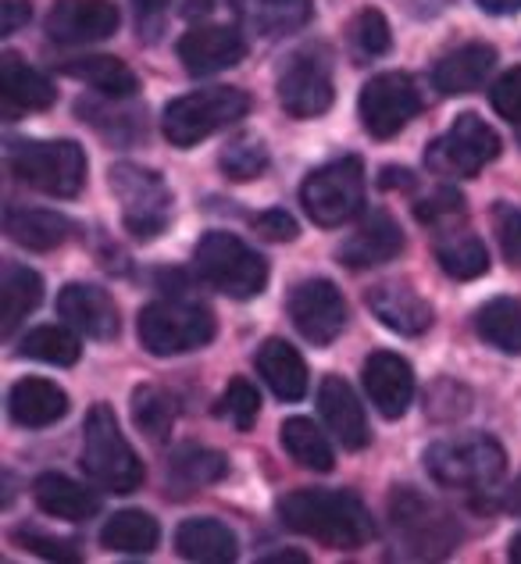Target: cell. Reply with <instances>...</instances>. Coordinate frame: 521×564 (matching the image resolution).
<instances>
[{
	"mask_svg": "<svg viewBox=\"0 0 521 564\" xmlns=\"http://www.w3.org/2000/svg\"><path fill=\"white\" fill-rule=\"evenodd\" d=\"M65 76L79 79L86 86H94L97 94H104L108 100H126L140 90V79L126 62H118L111 54H94V57H76V62L62 65Z\"/></svg>",
	"mask_w": 521,
	"mask_h": 564,
	"instance_id": "83f0119b",
	"label": "cell"
},
{
	"mask_svg": "<svg viewBox=\"0 0 521 564\" xmlns=\"http://www.w3.org/2000/svg\"><path fill=\"white\" fill-rule=\"evenodd\" d=\"M290 318L307 344L329 347L347 329V301L329 279H304L290 293Z\"/></svg>",
	"mask_w": 521,
	"mask_h": 564,
	"instance_id": "4fadbf2b",
	"label": "cell"
},
{
	"mask_svg": "<svg viewBox=\"0 0 521 564\" xmlns=\"http://www.w3.org/2000/svg\"><path fill=\"white\" fill-rule=\"evenodd\" d=\"M254 232L268 243H293L301 229H296L293 215H286L282 207H272V212H264V215L254 218Z\"/></svg>",
	"mask_w": 521,
	"mask_h": 564,
	"instance_id": "bcb514c9",
	"label": "cell"
},
{
	"mask_svg": "<svg viewBox=\"0 0 521 564\" xmlns=\"http://www.w3.org/2000/svg\"><path fill=\"white\" fill-rule=\"evenodd\" d=\"M83 468L97 486L111 494H132L143 482V465L137 451L118 429V419L108 404H94L83 429Z\"/></svg>",
	"mask_w": 521,
	"mask_h": 564,
	"instance_id": "7a4b0ae2",
	"label": "cell"
},
{
	"mask_svg": "<svg viewBox=\"0 0 521 564\" xmlns=\"http://www.w3.org/2000/svg\"><path fill=\"white\" fill-rule=\"evenodd\" d=\"M247 54V40L229 25H197L178 40V62L189 76H215L240 65Z\"/></svg>",
	"mask_w": 521,
	"mask_h": 564,
	"instance_id": "2e32d148",
	"label": "cell"
},
{
	"mask_svg": "<svg viewBox=\"0 0 521 564\" xmlns=\"http://www.w3.org/2000/svg\"><path fill=\"white\" fill-rule=\"evenodd\" d=\"M333 76L318 54H293L279 76V104L290 118H318L333 108Z\"/></svg>",
	"mask_w": 521,
	"mask_h": 564,
	"instance_id": "5bb4252c",
	"label": "cell"
},
{
	"mask_svg": "<svg viewBox=\"0 0 521 564\" xmlns=\"http://www.w3.org/2000/svg\"><path fill=\"white\" fill-rule=\"evenodd\" d=\"M132 4H137V11H140V14H158L161 8L169 4V0H132Z\"/></svg>",
	"mask_w": 521,
	"mask_h": 564,
	"instance_id": "f5cc1de1",
	"label": "cell"
},
{
	"mask_svg": "<svg viewBox=\"0 0 521 564\" xmlns=\"http://www.w3.org/2000/svg\"><path fill=\"white\" fill-rule=\"evenodd\" d=\"M158 540L161 529L146 511H118L100 529V543L118 554H151Z\"/></svg>",
	"mask_w": 521,
	"mask_h": 564,
	"instance_id": "d6a6232c",
	"label": "cell"
},
{
	"mask_svg": "<svg viewBox=\"0 0 521 564\" xmlns=\"http://www.w3.org/2000/svg\"><path fill=\"white\" fill-rule=\"evenodd\" d=\"M279 440H282V447H286V454L301 468L333 471L336 454L329 447V440H325V433L311 419H286L279 429Z\"/></svg>",
	"mask_w": 521,
	"mask_h": 564,
	"instance_id": "836d02e7",
	"label": "cell"
},
{
	"mask_svg": "<svg viewBox=\"0 0 521 564\" xmlns=\"http://www.w3.org/2000/svg\"><path fill=\"white\" fill-rule=\"evenodd\" d=\"M425 471L446 489H489L503 479L508 468V454L493 440L482 433L439 440L425 451Z\"/></svg>",
	"mask_w": 521,
	"mask_h": 564,
	"instance_id": "3957f363",
	"label": "cell"
},
{
	"mask_svg": "<svg viewBox=\"0 0 521 564\" xmlns=\"http://www.w3.org/2000/svg\"><path fill=\"white\" fill-rule=\"evenodd\" d=\"M479 8L489 14H514L521 11V0H479Z\"/></svg>",
	"mask_w": 521,
	"mask_h": 564,
	"instance_id": "f907efd6",
	"label": "cell"
},
{
	"mask_svg": "<svg viewBox=\"0 0 521 564\" xmlns=\"http://www.w3.org/2000/svg\"><path fill=\"white\" fill-rule=\"evenodd\" d=\"M250 111V97L240 86H211V90H197L186 97H175L165 115H161V129L172 147H197L200 140L215 137Z\"/></svg>",
	"mask_w": 521,
	"mask_h": 564,
	"instance_id": "277c9868",
	"label": "cell"
},
{
	"mask_svg": "<svg viewBox=\"0 0 521 564\" xmlns=\"http://www.w3.org/2000/svg\"><path fill=\"white\" fill-rule=\"evenodd\" d=\"M33 497L43 514L62 518V522H89V518L100 511V497L94 489H86L83 482L68 479L62 471L40 475L33 486Z\"/></svg>",
	"mask_w": 521,
	"mask_h": 564,
	"instance_id": "cb8c5ba5",
	"label": "cell"
},
{
	"mask_svg": "<svg viewBox=\"0 0 521 564\" xmlns=\"http://www.w3.org/2000/svg\"><path fill=\"white\" fill-rule=\"evenodd\" d=\"M382 189H411L414 186V175L408 169H382V180H379Z\"/></svg>",
	"mask_w": 521,
	"mask_h": 564,
	"instance_id": "c3c4849f",
	"label": "cell"
},
{
	"mask_svg": "<svg viewBox=\"0 0 521 564\" xmlns=\"http://www.w3.org/2000/svg\"><path fill=\"white\" fill-rule=\"evenodd\" d=\"M264 564H307V554H296V551H282V554H268Z\"/></svg>",
	"mask_w": 521,
	"mask_h": 564,
	"instance_id": "816d5d0a",
	"label": "cell"
},
{
	"mask_svg": "<svg viewBox=\"0 0 521 564\" xmlns=\"http://www.w3.org/2000/svg\"><path fill=\"white\" fill-rule=\"evenodd\" d=\"M218 165H221V172H226L232 183H250V180H258V175L268 169V151H264L261 140L240 137V140H232L226 151H221Z\"/></svg>",
	"mask_w": 521,
	"mask_h": 564,
	"instance_id": "f35d334b",
	"label": "cell"
},
{
	"mask_svg": "<svg viewBox=\"0 0 521 564\" xmlns=\"http://www.w3.org/2000/svg\"><path fill=\"white\" fill-rule=\"evenodd\" d=\"M43 301V279L25 269V264H4V286H0V304H4V333H14L29 311Z\"/></svg>",
	"mask_w": 521,
	"mask_h": 564,
	"instance_id": "e575fe53",
	"label": "cell"
},
{
	"mask_svg": "<svg viewBox=\"0 0 521 564\" xmlns=\"http://www.w3.org/2000/svg\"><path fill=\"white\" fill-rule=\"evenodd\" d=\"M350 43L361 57H382L386 51H390L393 36H390V22L382 19V11L365 8L361 14H357L354 25H350Z\"/></svg>",
	"mask_w": 521,
	"mask_h": 564,
	"instance_id": "b9f144b4",
	"label": "cell"
},
{
	"mask_svg": "<svg viewBox=\"0 0 521 564\" xmlns=\"http://www.w3.org/2000/svg\"><path fill=\"white\" fill-rule=\"evenodd\" d=\"M175 414H178L175 397L154 382H146L132 393V422H137V429L146 440H165L175 425Z\"/></svg>",
	"mask_w": 521,
	"mask_h": 564,
	"instance_id": "d590c367",
	"label": "cell"
},
{
	"mask_svg": "<svg viewBox=\"0 0 521 564\" xmlns=\"http://www.w3.org/2000/svg\"><path fill=\"white\" fill-rule=\"evenodd\" d=\"M240 22L258 36H290L311 22V0H229Z\"/></svg>",
	"mask_w": 521,
	"mask_h": 564,
	"instance_id": "484cf974",
	"label": "cell"
},
{
	"mask_svg": "<svg viewBox=\"0 0 521 564\" xmlns=\"http://www.w3.org/2000/svg\"><path fill=\"white\" fill-rule=\"evenodd\" d=\"M193 264H197V275L207 286L232 296V301H254L264 293V258L232 232H207L193 250Z\"/></svg>",
	"mask_w": 521,
	"mask_h": 564,
	"instance_id": "5b68a950",
	"label": "cell"
},
{
	"mask_svg": "<svg viewBox=\"0 0 521 564\" xmlns=\"http://www.w3.org/2000/svg\"><path fill=\"white\" fill-rule=\"evenodd\" d=\"M318 411L325 425H329V433L344 443L347 451H361L368 447V419H365V408L357 393L350 390L347 379L339 376H325L322 386H318Z\"/></svg>",
	"mask_w": 521,
	"mask_h": 564,
	"instance_id": "ffe728a7",
	"label": "cell"
},
{
	"mask_svg": "<svg viewBox=\"0 0 521 564\" xmlns=\"http://www.w3.org/2000/svg\"><path fill=\"white\" fill-rule=\"evenodd\" d=\"M33 19V8H29V0H4L0 4V33L11 36L19 33V29Z\"/></svg>",
	"mask_w": 521,
	"mask_h": 564,
	"instance_id": "7dc6e473",
	"label": "cell"
},
{
	"mask_svg": "<svg viewBox=\"0 0 521 564\" xmlns=\"http://www.w3.org/2000/svg\"><path fill=\"white\" fill-rule=\"evenodd\" d=\"M8 232H11V240L25 250H54L76 232V226L57 212L22 207V212H8Z\"/></svg>",
	"mask_w": 521,
	"mask_h": 564,
	"instance_id": "f546056e",
	"label": "cell"
},
{
	"mask_svg": "<svg viewBox=\"0 0 521 564\" xmlns=\"http://www.w3.org/2000/svg\"><path fill=\"white\" fill-rule=\"evenodd\" d=\"M400 250H404V229L397 226L393 215L386 212H371L361 226H357L344 247H339V261L347 269L361 272V269H376V264L393 261Z\"/></svg>",
	"mask_w": 521,
	"mask_h": 564,
	"instance_id": "ac0fdd59",
	"label": "cell"
},
{
	"mask_svg": "<svg viewBox=\"0 0 521 564\" xmlns=\"http://www.w3.org/2000/svg\"><path fill=\"white\" fill-rule=\"evenodd\" d=\"M8 411L14 425L22 429H47L68 414V393L51 379H22L11 386Z\"/></svg>",
	"mask_w": 521,
	"mask_h": 564,
	"instance_id": "603a6c76",
	"label": "cell"
},
{
	"mask_svg": "<svg viewBox=\"0 0 521 564\" xmlns=\"http://www.w3.org/2000/svg\"><path fill=\"white\" fill-rule=\"evenodd\" d=\"M500 508H503V511H511V514H521V475L508 486V494H503Z\"/></svg>",
	"mask_w": 521,
	"mask_h": 564,
	"instance_id": "681fc988",
	"label": "cell"
},
{
	"mask_svg": "<svg viewBox=\"0 0 521 564\" xmlns=\"http://www.w3.org/2000/svg\"><path fill=\"white\" fill-rule=\"evenodd\" d=\"M365 393L368 400L376 404V411L382 419H404V411L411 408L414 400V372L404 358H397L390 350H376L371 358L365 361Z\"/></svg>",
	"mask_w": 521,
	"mask_h": 564,
	"instance_id": "e0dca14e",
	"label": "cell"
},
{
	"mask_svg": "<svg viewBox=\"0 0 521 564\" xmlns=\"http://www.w3.org/2000/svg\"><path fill=\"white\" fill-rule=\"evenodd\" d=\"M279 514L293 532L333 551H357L376 536L368 508L344 489H293L279 500Z\"/></svg>",
	"mask_w": 521,
	"mask_h": 564,
	"instance_id": "6da1fadb",
	"label": "cell"
},
{
	"mask_svg": "<svg viewBox=\"0 0 521 564\" xmlns=\"http://www.w3.org/2000/svg\"><path fill=\"white\" fill-rule=\"evenodd\" d=\"M368 307L386 329L400 336H422L433 325V307L404 282H379L368 290Z\"/></svg>",
	"mask_w": 521,
	"mask_h": 564,
	"instance_id": "44dd1931",
	"label": "cell"
},
{
	"mask_svg": "<svg viewBox=\"0 0 521 564\" xmlns=\"http://www.w3.org/2000/svg\"><path fill=\"white\" fill-rule=\"evenodd\" d=\"M497 65V51L489 43H465V47L439 57L433 68V86L443 97H465L479 90Z\"/></svg>",
	"mask_w": 521,
	"mask_h": 564,
	"instance_id": "7402d4cb",
	"label": "cell"
},
{
	"mask_svg": "<svg viewBox=\"0 0 521 564\" xmlns=\"http://www.w3.org/2000/svg\"><path fill=\"white\" fill-rule=\"evenodd\" d=\"M175 551L186 561L200 564H226L236 561L240 543H236L232 529H226L218 518H189L175 529Z\"/></svg>",
	"mask_w": 521,
	"mask_h": 564,
	"instance_id": "4316f807",
	"label": "cell"
},
{
	"mask_svg": "<svg viewBox=\"0 0 521 564\" xmlns=\"http://www.w3.org/2000/svg\"><path fill=\"white\" fill-rule=\"evenodd\" d=\"M258 411H261V397L254 390V382H247V379H232L226 397L218 400V419L232 422L240 433H250V429H254Z\"/></svg>",
	"mask_w": 521,
	"mask_h": 564,
	"instance_id": "60d3db41",
	"label": "cell"
},
{
	"mask_svg": "<svg viewBox=\"0 0 521 564\" xmlns=\"http://www.w3.org/2000/svg\"><path fill=\"white\" fill-rule=\"evenodd\" d=\"M436 261H439V269L446 275L460 279V282L479 279V275L489 272L486 243L468 229H443L436 236Z\"/></svg>",
	"mask_w": 521,
	"mask_h": 564,
	"instance_id": "4dcf8cb0",
	"label": "cell"
},
{
	"mask_svg": "<svg viewBox=\"0 0 521 564\" xmlns=\"http://www.w3.org/2000/svg\"><path fill=\"white\" fill-rule=\"evenodd\" d=\"M357 111H361V126L371 137L390 140L422 111V94L404 72H382V76L365 83Z\"/></svg>",
	"mask_w": 521,
	"mask_h": 564,
	"instance_id": "7c38bea8",
	"label": "cell"
},
{
	"mask_svg": "<svg viewBox=\"0 0 521 564\" xmlns=\"http://www.w3.org/2000/svg\"><path fill=\"white\" fill-rule=\"evenodd\" d=\"M489 104L497 108V115H503L508 122H521V65L503 72V76L493 83L489 90Z\"/></svg>",
	"mask_w": 521,
	"mask_h": 564,
	"instance_id": "f6af8a7d",
	"label": "cell"
},
{
	"mask_svg": "<svg viewBox=\"0 0 521 564\" xmlns=\"http://www.w3.org/2000/svg\"><path fill=\"white\" fill-rule=\"evenodd\" d=\"M108 186L115 193L118 212H122V221H126V232L132 240L151 243L158 232H165L169 218H172V189L158 172L122 161V165L111 169Z\"/></svg>",
	"mask_w": 521,
	"mask_h": 564,
	"instance_id": "ba28073f",
	"label": "cell"
},
{
	"mask_svg": "<svg viewBox=\"0 0 521 564\" xmlns=\"http://www.w3.org/2000/svg\"><path fill=\"white\" fill-rule=\"evenodd\" d=\"M22 354L33 361H43V365H76L83 354V344L76 333L62 329V325H40V329L25 333Z\"/></svg>",
	"mask_w": 521,
	"mask_h": 564,
	"instance_id": "8d00e7d4",
	"label": "cell"
},
{
	"mask_svg": "<svg viewBox=\"0 0 521 564\" xmlns=\"http://www.w3.org/2000/svg\"><path fill=\"white\" fill-rule=\"evenodd\" d=\"M301 204L315 226L336 229L350 221L365 204V165L361 158H336L315 169L301 186Z\"/></svg>",
	"mask_w": 521,
	"mask_h": 564,
	"instance_id": "9c48e42d",
	"label": "cell"
},
{
	"mask_svg": "<svg viewBox=\"0 0 521 564\" xmlns=\"http://www.w3.org/2000/svg\"><path fill=\"white\" fill-rule=\"evenodd\" d=\"M0 86H4L8 104L22 111H47L57 100L51 79L33 65H25L19 54H4V62H0Z\"/></svg>",
	"mask_w": 521,
	"mask_h": 564,
	"instance_id": "f1b7e54d",
	"label": "cell"
},
{
	"mask_svg": "<svg viewBox=\"0 0 521 564\" xmlns=\"http://www.w3.org/2000/svg\"><path fill=\"white\" fill-rule=\"evenodd\" d=\"M29 551L33 554H40V557H47V561H65V564H72V561H79L83 554H79V546L72 543V540H62V536H47V532H40V529H19L14 532Z\"/></svg>",
	"mask_w": 521,
	"mask_h": 564,
	"instance_id": "ee69618b",
	"label": "cell"
},
{
	"mask_svg": "<svg viewBox=\"0 0 521 564\" xmlns=\"http://www.w3.org/2000/svg\"><path fill=\"white\" fill-rule=\"evenodd\" d=\"M229 471L226 454L218 451H207V447H183L172 454V475L183 486H207V482H218L221 475Z\"/></svg>",
	"mask_w": 521,
	"mask_h": 564,
	"instance_id": "74e56055",
	"label": "cell"
},
{
	"mask_svg": "<svg viewBox=\"0 0 521 564\" xmlns=\"http://www.w3.org/2000/svg\"><path fill=\"white\" fill-rule=\"evenodd\" d=\"M475 333L500 354H521V301L514 296H497L475 311Z\"/></svg>",
	"mask_w": 521,
	"mask_h": 564,
	"instance_id": "1f68e13d",
	"label": "cell"
},
{
	"mask_svg": "<svg viewBox=\"0 0 521 564\" xmlns=\"http://www.w3.org/2000/svg\"><path fill=\"white\" fill-rule=\"evenodd\" d=\"M137 333L146 354L175 358V354L200 350L215 339V315L189 301H154L140 311Z\"/></svg>",
	"mask_w": 521,
	"mask_h": 564,
	"instance_id": "52a82bcc",
	"label": "cell"
},
{
	"mask_svg": "<svg viewBox=\"0 0 521 564\" xmlns=\"http://www.w3.org/2000/svg\"><path fill=\"white\" fill-rule=\"evenodd\" d=\"M508 557L514 561V564H521V532L511 540V546H508Z\"/></svg>",
	"mask_w": 521,
	"mask_h": 564,
	"instance_id": "11a10c76",
	"label": "cell"
},
{
	"mask_svg": "<svg viewBox=\"0 0 521 564\" xmlns=\"http://www.w3.org/2000/svg\"><path fill=\"white\" fill-rule=\"evenodd\" d=\"M500 154V137L493 126H486L479 115H457L454 126L425 151V169L433 175H451V180H471L489 161Z\"/></svg>",
	"mask_w": 521,
	"mask_h": 564,
	"instance_id": "30bf717a",
	"label": "cell"
},
{
	"mask_svg": "<svg viewBox=\"0 0 521 564\" xmlns=\"http://www.w3.org/2000/svg\"><path fill=\"white\" fill-rule=\"evenodd\" d=\"M8 169L25 186L47 197H76L86 186V154L72 140H22L11 143Z\"/></svg>",
	"mask_w": 521,
	"mask_h": 564,
	"instance_id": "8992f818",
	"label": "cell"
},
{
	"mask_svg": "<svg viewBox=\"0 0 521 564\" xmlns=\"http://www.w3.org/2000/svg\"><path fill=\"white\" fill-rule=\"evenodd\" d=\"M393 529L408 543L414 557H443L460 543V529L436 500L422 497L419 489L400 486L390 500Z\"/></svg>",
	"mask_w": 521,
	"mask_h": 564,
	"instance_id": "8fae6325",
	"label": "cell"
},
{
	"mask_svg": "<svg viewBox=\"0 0 521 564\" xmlns=\"http://www.w3.org/2000/svg\"><path fill=\"white\" fill-rule=\"evenodd\" d=\"M258 372L261 379L268 382V390H272L279 400H301L307 393V365L301 358V350L290 347L286 339H264L261 350H258Z\"/></svg>",
	"mask_w": 521,
	"mask_h": 564,
	"instance_id": "d4e9b609",
	"label": "cell"
},
{
	"mask_svg": "<svg viewBox=\"0 0 521 564\" xmlns=\"http://www.w3.org/2000/svg\"><path fill=\"white\" fill-rule=\"evenodd\" d=\"M414 218H419L422 226H433L436 232L454 229V221L465 218V197H460L454 186H439L414 204Z\"/></svg>",
	"mask_w": 521,
	"mask_h": 564,
	"instance_id": "ab89813d",
	"label": "cell"
},
{
	"mask_svg": "<svg viewBox=\"0 0 521 564\" xmlns=\"http://www.w3.org/2000/svg\"><path fill=\"white\" fill-rule=\"evenodd\" d=\"M211 11V0H186V14L193 19V14H207Z\"/></svg>",
	"mask_w": 521,
	"mask_h": 564,
	"instance_id": "db71d44e",
	"label": "cell"
},
{
	"mask_svg": "<svg viewBox=\"0 0 521 564\" xmlns=\"http://www.w3.org/2000/svg\"><path fill=\"white\" fill-rule=\"evenodd\" d=\"M118 29V8L111 0H57L47 14V36L65 47L108 40Z\"/></svg>",
	"mask_w": 521,
	"mask_h": 564,
	"instance_id": "9a60e30c",
	"label": "cell"
},
{
	"mask_svg": "<svg viewBox=\"0 0 521 564\" xmlns=\"http://www.w3.org/2000/svg\"><path fill=\"white\" fill-rule=\"evenodd\" d=\"M518 143H521V132H518Z\"/></svg>",
	"mask_w": 521,
	"mask_h": 564,
	"instance_id": "9f6ffc18",
	"label": "cell"
},
{
	"mask_svg": "<svg viewBox=\"0 0 521 564\" xmlns=\"http://www.w3.org/2000/svg\"><path fill=\"white\" fill-rule=\"evenodd\" d=\"M62 318L89 339H115L118 336V307L108 290L89 286V282H72L57 296Z\"/></svg>",
	"mask_w": 521,
	"mask_h": 564,
	"instance_id": "d6986e66",
	"label": "cell"
},
{
	"mask_svg": "<svg viewBox=\"0 0 521 564\" xmlns=\"http://www.w3.org/2000/svg\"><path fill=\"white\" fill-rule=\"evenodd\" d=\"M493 229H497V240L508 264L521 269V207L514 204H497L493 207Z\"/></svg>",
	"mask_w": 521,
	"mask_h": 564,
	"instance_id": "7bdbcfd3",
	"label": "cell"
}]
</instances>
